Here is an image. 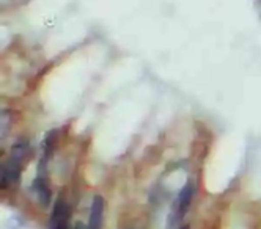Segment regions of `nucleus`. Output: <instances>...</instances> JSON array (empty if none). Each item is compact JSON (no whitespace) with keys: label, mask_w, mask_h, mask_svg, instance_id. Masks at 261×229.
Returning a JSON list of instances; mask_svg holds the SVG:
<instances>
[{"label":"nucleus","mask_w":261,"mask_h":229,"mask_svg":"<svg viewBox=\"0 0 261 229\" xmlns=\"http://www.w3.org/2000/svg\"><path fill=\"white\" fill-rule=\"evenodd\" d=\"M30 152L32 148L25 140H21L13 145L7 162L2 165V188H8L19 182L24 165L30 157Z\"/></svg>","instance_id":"obj_1"},{"label":"nucleus","mask_w":261,"mask_h":229,"mask_svg":"<svg viewBox=\"0 0 261 229\" xmlns=\"http://www.w3.org/2000/svg\"><path fill=\"white\" fill-rule=\"evenodd\" d=\"M195 192H197V187H195L194 181L189 179L186 182V185L178 192L176 198L172 203L169 217H167V229H181L182 227L181 223H182L186 214L189 212Z\"/></svg>","instance_id":"obj_2"},{"label":"nucleus","mask_w":261,"mask_h":229,"mask_svg":"<svg viewBox=\"0 0 261 229\" xmlns=\"http://www.w3.org/2000/svg\"><path fill=\"white\" fill-rule=\"evenodd\" d=\"M69 220H71L69 203L63 196H59L55 199L50 212L49 229H69Z\"/></svg>","instance_id":"obj_3"},{"label":"nucleus","mask_w":261,"mask_h":229,"mask_svg":"<svg viewBox=\"0 0 261 229\" xmlns=\"http://www.w3.org/2000/svg\"><path fill=\"white\" fill-rule=\"evenodd\" d=\"M29 192L32 193L35 201L38 203L41 207H47L52 201V188H50L44 175H38L32 181Z\"/></svg>","instance_id":"obj_4"},{"label":"nucleus","mask_w":261,"mask_h":229,"mask_svg":"<svg viewBox=\"0 0 261 229\" xmlns=\"http://www.w3.org/2000/svg\"><path fill=\"white\" fill-rule=\"evenodd\" d=\"M104 209L106 201L101 195H95L90 204V214H88V224L87 229H102L104 223Z\"/></svg>","instance_id":"obj_5"},{"label":"nucleus","mask_w":261,"mask_h":229,"mask_svg":"<svg viewBox=\"0 0 261 229\" xmlns=\"http://www.w3.org/2000/svg\"><path fill=\"white\" fill-rule=\"evenodd\" d=\"M74 229H87V226H85L84 223H81V221H77L76 224H74Z\"/></svg>","instance_id":"obj_6"}]
</instances>
